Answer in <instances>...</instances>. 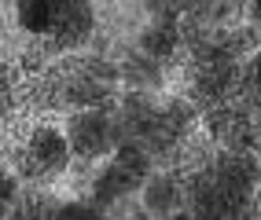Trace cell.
<instances>
[{
    "label": "cell",
    "mask_w": 261,
    "mask_h": 220,
    "mask_svg": "<svg viewBox=\"0 0 261 220\" xmlns=\"http://www.w3.org/2000/svg\"><path fill=\"white\" fill-rule=\"evenodd\" d=\"M257 180H261V158H257Z\"/></svg>",
    "instance_id": "19"
},
{
    "label": "cell",
    "mask_w": 261,
    "mask_h": 220,
    "mask_svg": "<svg viewBox=\"0 0 261 220\" xmlns=\"http://www.w3.org/2000/svg\"><path fill=\"white\" fill-rule=\"evenodd\" d=\"M206 129H210V136L224 150H232V154H254V147H257V125H254L250 110L239 107V103L210 107L206 110Z\"/></svg>",
    "instance_id": "6"
},
{
    "label": "cell",
    "mask_w": 261,
    "mask_h": 220,
    "mask_svg": "<svg viewBox=\"0 0 261 220\" xmlns=\"http://www.w3.org/2000/svg\"><path fill=\"white\" fill-rule=\"evenodd\" d=\"M92 26H96V15L89 4L81 0H59V11H56V26L48 33V48L51 52H74L77 44H85L92 37Z\"/></svg>",
    "instance_id": "8"
},
{
    "label": "cell",
    "mask_w": 261,
    "mask_h": 220,
    "mask_svg": "<svg viewBox=\"0 0 261 220\" xmlns=\"http://www.w3.org/2000/svg\"><path fill=\"white\" fill-rule=\"evenodd\" d=\"M191 125H195V107L188 103V99H159V107H154V117L144 132V147L151 154H166V150L180 147L188 140Z\"/></svg>",
    "instance_id": "5"
},
{
    "label": "cell",
    "mask_w": 261,
    "mask_h": 220,
    "mask_svg": "<svg viewBox=\"0 0 261 220\" xmlns=\"http://www.w3.org/2000/svg\"><path fill=\"white\" fill-rule=\"evenodd\" d=\"M159 220H191L188 213H169V216H159Z\"/></svg>",
    "instance_id": "18"
},
{
    "label": "cell",
    "mask_w": 261,
    "mask_h": 220,
    "mask_svg": "<svg viewBox=\"0 0 261 220\" xmlns=\"http://www.w3.org/2000/svg\"><path fill=\"white\" fill-rule=\"evenodd\" d=\"M236 81L239 70L236 62H224V59H202L195 62V77H191V92L202 107H221V103H232L236 96Z\"/></svg>",
    "instance_id": "7"
},
{
    "label": "cell",
    "mask_w": 261,
    "mask_h": 220,
    "mask_svg": "<svg viewBox=\"0 0 261 220\" xmlns=\"http://www.w3.org/2000/svg\"><path fill=\"white\" fill-rule=\"evenodd\" d=\"M22 99H26L22 70H19V66H11V62H0V117H8Z\"/></svg>",
    "instance_id": "13"
},
{
    "label": "cell",
    "mask_w": 261,
    "mask_h": 220,
    "mask_svg": "<svg viewBox=\"0 0 261 220\" xmlns=\"http://www.w3.org/2000/svg\"><path fill=\"white\" fill-rule=\"evenodd\" d=\"M151 11H162V15H154V19L140 29V37H136L140 48H136V52H144L154 62H166L173 52H177V44H180V22H177V15H173V11H184V8L151 4Z\"/></svg>",
    "instance_id": "9"
},
{
    "label": "cell",
    "mask_w": 261,
    "mask_h": 220,
    "mask_svg": "<svg viewBox=\"0 0 261 220\" xmlns=\"http://www.w3.org/2000/svg\"><path fill=\"white\" fill-rule=\"evenodd\" d=\"M118 62L103 55H74L59 66L44 70L48 107H74V110H107L118 107Z\"/></svg>",
    "instance_id": "1"
},
{
    "label": "cell",
    "mask_w": 261,
    "mask_h": 220,
    "mask_svg": "<svg viewBox=\"0 0 261 220\" xmlns=\"http://www.w3.org/2000/svg\"><path fill=\"white\" fill-rule=\"evenodd\" d=\"M66 143H70V154L74 158H111L114 147L121 143L118 136V125H114V114L107 110H74L70 121L63 129Z\"/></svg>",
    "instance_id": "4"
},
{
    "label": "cell",
    "mask_w": 261,
    "mask_h": 220,
    "mask_svg": "<svg viewBox=\"0 0 261 220\" xmlns=\"http://www.w3.org/2000/svg\"><path fill=\"white\" fill-rule=\"evenodd\" d=\"M184 198H188V191H184L180 176H173V173H151L147 183L140 187V202L154 220L169 216V213H180Z\"/></svg>",
    "instance_id": "10"
},
{
    "label": "cell",
    "mask_w": 261,
    "mask_h": 220,
    "mask_svg": "<svg viewBox=\"0 0 261 220\" xmlns=\"http://www.w3.org/2000/svg\"><path fill=\"white\" fill-rule=\"evenodd\" d=\"M56 11L59 0H22V4H15V22L33 37H48L56 26Z\"/></svg>",
    "instance_id": "12"
},
{
    "label": "cell",
    "mask_w": 261,
    "mask_h": 220,
    "mask_svg": "<svg viewBox=\"0 0 261 220\" xmlns=\"http://www.w3.org/2000/svg\"><path fill=\"white\" fill-rule=\"evenodd\" d=\"M254 99L261 103V62L254 66Z\"/></svg>",
    "instance_id": "17"
},
{
    "label": "cell",
    "mask_w": 261,
    "mask_h": 220,
    "mask_svg": "<svg viewBox=\"0 0 261 220\" xmlns=\"http://www.w3.org/2000/svg\"><path fill=\"white\" fill-rule=\"evenodd\" d=\"M19 202V180L8 165H0V220L11 213V206Z\"/></svg>",
    "instance_id": "16"
},
{
    "label": "cell",
    "mask_w": 261,
    "mask_h": 220,
    "mask_svg": "<svg viewBox=\"0 0 261 220\" xmlns=\"http://www.w3.org/2000/svg\"><path fill=\"white\" fill-rule=\"evenodd\" d=\"M257 8H261V4H257Z\"/></svg>",
    "instance_id": "20"
},
{
    "label": "cell",
    "mask_w": 261,
    "mask_h": 220,
    "mask_svg": "<svg viewBox=\"0 0 261 220\" xmlns=\"http://www.w3.org/2000/svg\"><path fill=\"white\" fill-rule=\"evenodd\" d=\"M70 165V143L59 129L51 125H41L30 132V140L22 143L19 150V173L33 183H51L66 173Z\"/></svg>",
    "instance_id": "3"
},
{
    "label": "cell",
    "mask_w": 261,
    "mask_h": 220,
    "mask_svg": "<svg viewBox=\"0 0 261 220\" xmlns=\"http://www.w3.org/2000/svg\"><path fill=\"white\" fill-rule=\"evenodd\" d=\"M51 213H56V202H48L44 195H19L4 220H51Z\"/></svg>",
    "instance_id": "14"
},
{
    "label": "cell",
    "mask_w": 261,
    "mask_h": 220,
    "mask_svg": "<svg viewBox=\"0 0 261 220\" xmlns=\"http://www.w3.org/2000/svg\"><path fill=\"white\" fill-rule=\"evenodd\" d=\"M151 176V150L136 140H121L114 147L111 162L92 176V206H114V202L129 198L133 191H140Z\"/></svg>",
    "instance_id": "2"
},
{
    "label": "cell",
    "mask_w": 261,
    "mask_h": 220,
    "mask_svg": "<svg viewBox=\"0 0 261 220\" xmlns=\"http://www.w3.org/2000/svg\"><path fill=\"white\" fill-rule=\"evenodd\" d=\"M118 77L129 84V92H159L166 84V66L147 59L144 52H129L118 62Z\"/></svg>",
    "instance_id": "11"
},
{
    "label": "cell",
    "mask_w": 261,
    "mask_h": 220,
    "mask_svg": "<svg viewBox=\"0 0 261 220\" xmlns=\"http://www.w3.org/2000/svg\"><path fill=\"white\" fill-rule=\"evenodd\" d=\"M51 220H107V216L92 202H63V206H56Z\"/></svg>",
    "instance_id": "15"
}]
</instances>
